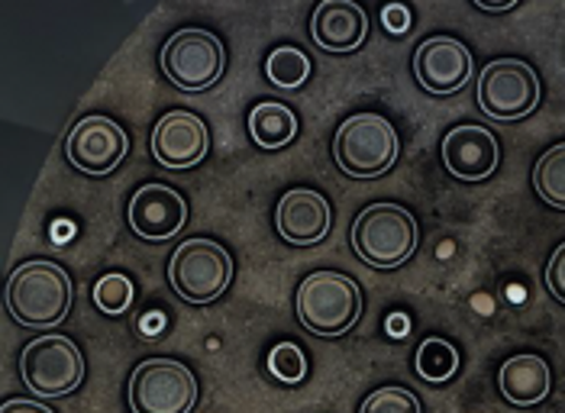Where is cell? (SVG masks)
Here are the masks:
<instances>
[{
  "label": "cell",
  "instance_id": "obj_20",
  "mask_svg": "<svg viewBox=\"0 0 565 413\" xmlns=\"http://www.w3.org/2000/svg\"><path fill=\"white\" fill-rule=\"evenodd\" d=\"M533 191L543 204L565 210V142L546 149L533 168Z\"/></svg>",
  "mask_w": 565,
  "mask_h": 413
},
{
  "label": "cell",
  "instance_id": "obj_24",
  "mask_svg": "<svg viewBox=\"0 0 565 413\" xmlns=\"http://www.w3.org/2000/svg\"><path fill=\"white\" fill-rule=\"evenodd\" d=\"M359 413H424L420 411V401L414 398V391L407 388H397V384H385L379 391H372Z\"/></svg>",
  "mask_w": 565,
  "mask_h": 413
},
{
  "label": "cell",
  "instance_id": "obj_26",
  "mask_svg": "<svg viewBox=\"0 0 565 413\" xmlns=\"http://www.w3.org/2000/svg\"><path fill=\"white\" fill-rule=\"evenodd\" d=\"M382 23H385V30H388L392 36H404V33L411 30V10H407L404 3H388V7L382 10Z\"/></svg>",
  "mask_w": 565,
  "mask_h": 413
},
{
  "label": "cell",
  "instance_id": "obj_16",
  "mask_svg": "<svg viewBox=\"0 0 565 413\" xmlns=\"http://www.w3.org/2000/svg\"><path fill=\"white\" fill-rule=\"evenodd\" d=\"M310 36L330 55H349L369 36V13L349 0H327L313 10Z\"/></svg>",
  "mask_w": 565,
  "mask_h": 413
},
{
  "label": "cell",
  "instance_id": "obj_7",
  "mask_svg": "<svg viewBox=\"0 0 565 413\" xmlns=\"http://www.w3.org/2000/svg\"><path fill=\"white\" fill-rule=\"evenodd\" d=\"M169 282L181 300L211 304L233 282V258L214 240H184L169 258Z\"/></svg>",
  "mask_w": 565,
  "mask_h": 413
},
{
  "label": "cell",
  "instance_id": "obj_8",
  "mask_svg": "<svg viewBox=\"0 0 565 413\" xmlns=\"http://www.w3.org/2000/svg\"><path fill=\"white\" fill-rule=\"evenodd\" d=\"M162 75L188 94H201L223 78L226 72V49L211 30H178L172 40L162 45Z\"/></svg>",
  "mask_w": 565,
  "mask_h": 413
},
{
  "label": "cell",
  "instance_id": "obj_28",
  "mask_svg": "<svg viewBox=\"0 0 565 413\" xmlns=\"http://www.w3.org/2000/svg\"><path fill=\"white\" fill-rule=\"evenodd\" d=\"M476 7L484 10V13H508V10H514L518 3H514V0H476Z\"/></svg>",
  "mask_w": 565,
  "mask_h": 413
},
{
  "label": "cell",
  "instance_id": "obj_17",
  "mask_svg": "<svg viewBox=\"0 0 565 413\" xmlns=\"http://www.w3.org/2000/svg\"><path fill=\"white\" fill-rule=\"evenodd\" d=\"M550 384H553L550 366L540 356H530V352L508 359L501 366V372H498V388H501L504 401L514 404V407H536V404H543L546 394H550Z\"/></svg>",
  "mask_w": 565,
  "mask_h": 413
},
{
  "label": "cell",
  "instance_id": "obj_23",
  "mask_svg": "<svg viewBox=\"0 0 565 413\" xmlns=\"http://www.w3.org/2000/svg\"><path fill=\"white\" fill-rule=\"evenodd\" d=\"M268 372L281 384H301L307 378V356L298 342H278L268 352Z\"/></svg>",
  "mask_w": 565,
  "mask_h": 413
},
{
  "label": "cell",
  "instance_id": "obj_12",
  "mask_svg": "<svg viewBox=\"0 0 565 413\" xmlns=\"http://www.w3.org/2000/svg\"><path fill=\"white\" fill-rule=\"evenodd\" d=\"M211 152L207 124L191 110H172L152 129V159L169 171L201 166Z\"/></svg>",
  "mask_w": 565,
  "mask_h": 413
},
{
  "label": "cell",
  "instance_id": "obj_9",
  "mask_svg": "<svg viewBox=\"0 0 565 413\" xmlns=\"http://www.w3.org/2000/svg\"><path fill=\"white\" fill-rule=\"evenodd\" d=\"M127 401L132 413H191L198 407V378L178 359H146L132 369Z\"/></svg>",
  "mask_w": 565,
  "mask_h": 413
},
{
  "label": "cell",
  "instance_id": "obj_19",
  "mask_svg": "<svg viewBox=\"0 0 565 413\" xmlns=\"http://www.w3.org/2000/svg\"><path fill=\"white\" fill-rule=\"evenodd\" d=\"M459 366H462V356H459V349H456L449 339L430 336V339H424V342L417 346L414 369H417V374H420L424 381H430V384H446V381H452L456 372H459Z\"/></svg>",
  "mask_w": 565,
  "mask_h": 413
},
{
  "label": "cell",
  "instance_id": "obj_22",
  "mask_svg": "<svg viewBox=\"0 0 565 413\" xmlns=\"http://www.w3.org/2000/svg\"><path fill=\"white\" fill-rule=\"evenodd\" d=\"M132 297H136V288H132L130 278L120 275V272H110V275L97 278V285H94V304L107 317L127 314L132 307Z\"/></svg>",
  "mask_w": 565,
  "mask_h": 413
},
{
  "label": "cell",
  "instance_id": "obj_14",
  "mask_svg": "<svg viewBox=\"0 0 565 413\" xmlns=\"http://www.w3.org/2000/svg\"><path fill=\"white\" fill-rule=\"evenodd\" d=\"M498 139L484 126L466 124L446 133L443 139V166L452 178L466 184H481L498 171Z\"/></svg>",
  "mask_w": 565,
  "mask_h": 413
},
{
  "label": "cell",
  "instance_id": "obj_5",
  "mask_svg": "<svg viewBox=\"0 0 565 413\" xmlns=\"http://www.w3.org/2000/svg\"><path fill=\"white\" fill-rule=\"evenodd\" d=\"M20 374L36 398H68L85 381V356L75 346V339L45 332L23 349Z\"/></svg>",
  "mask_w": 565,
  "mask_h": 413
},
{
  "label": "cell",
  "instance_id": "obj_29",
  "mask_svg": "<svg viewBox=\"0 0 565 413\" xmlns=\"http://www.w3.org/2000/svg\"><path fill=\"white\" fill-rule=\"evenodd\" d=\"M407 330H411V324H407L404 314H392V317H388V332H392L394 339H401Z\"/></svg>",
  "mask_w": 565,
  "mask_h": 413
},
{
  "label": "cell",
  "instance_id": "obj_11",
  "mask_svg": "<svg viewBox=\"0 0 565 413\" xmlns=\"http://www.w3.org/2000/svg\"><path fill=\"white\" fill-rule=\"evenodd\" d=\"M414 78L436 97L459 94L472 82V52L452 36H430L414 52Z\"/></svg>",
  "mask_w": 565,
  "mask_h": 413
},
{
  "label": "cell",
  "instance_id": "obj_13",
  "mask_svg": "<svg viewBox=\"0 0 565 413\" xmlns=\"http://www.w3.org/2000/svg\"><path fill=\"white\" fill-rule=\"evenodd\" d=\"M127 223L146 243H166L188 223V204L169 184H142L127 204Z\"/></svg>",
  "mask_w": 565,
  "mask_h": 413
},
{
  "label": "cell",
  "instance_id": "obj_21",
  "mask_svg": "<svg viewBox=\"0 0 565 413\" xmlns=\"http://www.w3.org/2000/svg\"><path fill=\"white\" fill-rule=\"evenodd\" d=\"M265 78L281 91H298L310 78V59L295 45H278L265 59Z\"/></svg>",
  "mask_w": 565,
  "mask_h": 413
},
{
  "label": "cell",
  "instance_id": "obj_3",
  "mask_svg": "<svg viewBox=\"0 0 565 413\" xmlns=\"http://www.w3.org/2000/svg\"><path fill=\"white\" fill-rule=\"evenodd\" d=\"M298 320L307 332L337 339L362 317V290L343 272H313L298 288Z\"/></svg>",
  "mask_w": 565,
  "mask_h": 413
},
{
  "label": "cell",
  "instance_id": "obj_2",
  "mask_svg": "<svg viewBox=\"0 0 565 413\" xmlns=\"http://www.w3.org/2000/svg\"><path fill=\"white\" fill-rule=\"evenodd\" d=\"M420 233H417V220L407 206L401 204H372L365 206L349 230V246L352 252L372 265V268H401L404 262H411V255L417 252Z\"/></svg>",
  "mask_w": 565,
  "mask_h": 413
},
{
  "label": "cell",
  "instance_id": "obj_10",
  "mask_svg": "<svg viewBox=\"0 0 565 413\" xmlns=\"http://www.w3.org/2000/svg\"><path fill=\"white\" fill-rule=\"evenodd\" d=\"M127 152H130L127 129L100 114L82 117L65 139V159L82 174H94V178L110 174L127 159Z\"/></svg>",
  "mask_w": 565,
  "mask_h": 413
},
{
  "label": "cell",
  "instance_id": "obj_27",
  "mask_svg": "<svg viewBox=\"0 0 565 413\" xmlns=\"http://www.w3.org/2000/svg\"><path fill=\"white\" fill-rule=\"evenodd\" d=\"M0 413H55L49 411L45 404H40V401H3V407H0Z\"/></svg>",
  "mask_w": 565,
  "mask_h": 413
},
{
  "label": "cell",
  "instance_id": "obj_1",
  "mask_svg": "<svg viewBox=\"0 0 565 413\" xmlns=\"http://www.w3.org/2000/svg\"><path fill=\"white\" fill-rule=\"evenodd\" d=\"M72 278L62 265L30 258L23 262L7 282V310L20 327L30 330H52L72 310Z\"/></svg>",
  "mask_w": 565,
  "mask_h": 413
},
{
  "label": "cell",
  "instance_id": "obj_6",
  "mask_svg": "<svg viewBox=\"0 0 565 413\" xmlns=\"http://www.w3.org/2000/svg\"><path fill=\"white\" fill-rule=\"evenodd\" d=\"M540 78L533 65L521 59H494L481 68L476 100L484 117L498 124H514L540 107Z\"/></svg>",
  "mask_w": 565,
  "mask_h": 413
},
{
  "label": "cell",
  "instance_id": "obj_25",
  "mask_svg": "<svg viewBox=\"0 0 565 413\" xmlns=\"http://www.w3.org/2000/svg\"><path fill=\"white\" fill-rule=\"evenodd\" d=\"M546 288L559 304H565V243L553 252V258L546 265Z\"/></svg>",
  "mask_w": 565,
  "mask_h": 413
},
{
  "label": "cell",
  "instance_id": "obj_18",
  "mask_svg": "<svg viewBox=\"0 0 565 413\" xmlns=\"http://www.w3.org/2000/svg\"><path fill=\"white\" fill-rule=\"evenodd\" d=\"M249 136L259 149H268V152L285 149L298 136V117L285 104L262 100L259 107H253V114H249Z\"/></svg>",
  "mask_w": 565,
  "mask_h": 413
},
{
  "label": "cell",
  "instance_id": "obj_15",
  "mask_svg": "<svg viewBox=\"0 0 565 413\" xmlns=\"http://www.w3.org/2000/svg\"><path fill=\"white\" fill-rule=\"evenodd\" d=\"M275 226L288 246H317L330 236L333 210L323 194H317L310 188H295L278 201Z\"/></svg>",
  "mask_w": 565,
  "mask_h": 413
},
{
  "label": "cell",
  "instance_id": "obj_4",
  "mask_svg": "<svg viewBox=\"0 0 565 413\" xmlns=\"http://www.w3.org/2000/svg\"><path fill=\"white\" fill-rule=\"evenodd\" d=\"M397 152L401 139L382 114H355L333 136L337 168L359 181L382 178L385 171H392Z\"/></svg>",
  "mask_w": 565,
  "mask_h": 413
}]
</instances>
